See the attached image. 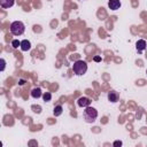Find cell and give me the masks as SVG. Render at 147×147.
I'll use <instances>...</instances> for the list:
<instances>
[{"label":"cell","instance_id":"cell-1","mask_svg":"<svg viewBox=\"0 0 147 147\" xmlns=\"http://www.w3.org/2000/svg\"><path fill=\"white\" fill-rule=\"evenodd\" d=\"M72 70L77 76H83L86 71H87V63L83 60H78L74 63L72 65Z\"/></svg>","mask_w":147,"mask_h":147},{"label":"cell","instance_id":"cell-2","mask_svg":"<svg viewBox=\"0 0 147 147\" xmlns=\"http://www.w3.org/2000/svg\"><path fill=\"white\" fill-rule=\"evenodd\" d=\"M98 117V111L93 107H86L84 110V119L87 123H93Z\"/></svg>","mask_w":147,"mask_h":147},{"label":"cell","instance_id":"cell-3","mask_svg":"<svg viewBox=\"0 0 147 147\" xmlns=\"http://www.w3.org/2000/svg\"><path fill=\"white\" fill-rule=\"evenodd\" d=\"M25 31V26L21 21H15L10 24V32L14 36H21Z\"/></svg>","mask_w":147,"mask_h":147},{"label":"cell","instance_id":"cell-4","mask_svg":"<svg viewBox=\"0 0 147 147\" xmlns=\"http://www.w3.org/2000/svg\"><path fill=\"white\" fill-rule=\"evenodd\" d=\"M77 105H78L79 107L86 108V107H88V106L91 105V100H90L88 98H86V96H82V98H79V99L77 100Z\"/></svg>","mask_w":147,"mask_h":147},{"label":"cell","instance_id":"cell-5","mask_svg":"<svg viewBox=\"0 0 147 147\" xmlns=\"http://www.w3.org/2000/svg\"><path fill=\"white\" fill-rule=\"evenodd\" d=\"M108 7L111 10H117L121 7V1L119 0H109L108 1Z\"/></svg>","mask_w":147,"mask_h":147},{"label":"cell","instance_id":"cell-6","mask_svg":"<svg viewBox=\"0 0 147 147\" xmlns=\"http://www.w3.org/2000/svg\"><path fill=\"white\" fill-rule=\"evenodd\" d=\"M136 47H137L138 53H141L142 51H145V49H146V41H145L144 39L138 40V41H137V44H136Z\"/></svg>","mask_w":147,"mask_h":147},{"label":"cell","instance_id":"cell-7","mask_svg":"<svg viewBox=\"0 0 147 147\" xmlns=\"http://www.w3.org/2000/svg\"><path fill=\"white\" fill-rule=\"evenodd\" d=\"M118 93L117 92H115V91H110L109 93H108V100L110 101V102H117L118 101Z\"/></svg>","mask_w":147,"mask_h":147},{"label":"cell","instance_id":"cell-8","mask_svg":"<svg viewBox=\"0 0 147 147\" xmlns=\"http://www.w3.org/2000/svg\"><path fill=\"white\" fill-rule=\"evenodd\" d=\"M20 47H21V49H22L23 52H26V51H29V49L31 48V44H30L29 40L25 39V40H22V41H21V46H20Z\"/></svg>","mask_w":147,"mask_h":147},{"label":"cell","instance_id":"cell-9","mask_svg":"<svg viewBox=\"0 0 147 147\" xmlns=\"http://www.w3.org/2000/svg\"><path fill=\"white\" fill-rule=\"evenodd\" d=\"M0 5L2 8H9L14 5V0H0Z\"/></svg>","mask_w":147,"mask_h":147},{"label":"cell","instance_id":"cell-10","mask_svg":"<svg viewBox=\"0 0 147 147\" xmlns=\"http://www.w3.org/2000/svg\"><path fill=\"white\" fill-rule=\"evenodd\" d=\"M31 96H32V98H34V99L40 98V96H41V90H40L39 87L33 88V90L31 91Z\"/></svg>","mask_w":147,"mask_h":147},{"label":"cell","instance_id":"cell-11","mask_svg":"<svg viewBox=\"0 0 147 147\" xmlns=\"http://www.w3.org/2000/svg\"><path fill=\"white\" fill-rule=\"evenodd\" d=\"M62 111H63L62 106H61V105H57V106H55V107H54L53 114H54V116H60V115L62 114Z\"/></svg>","mask_w":147,"mask_h":147},{"label":"cell","instance_id":"cell-12","mask_svg":"<svg viewBox=\"0 0 147 147\" xmlns=\"http://www.w3.org/2000/svg\"><path fill=\"white\" fill-rule=\"evenodd\" d=\"M42 99H44L45 101H51V99H52V95H51V93H48V92L44 93V94H42Z\"/></svg>","mask_w":147,"mask_h":147},{"label":"cell","instance_id":"cell-13","mask_svg":"<svg viewBox=\"0 0 147 147\" xmlns=\"http://www.w3.org/2000/svg\"><path fill=\"white\" fill-rule=\"evenodd\" d=\"M11 46H13L14 48H17L18 46H21V41H18V40H16V39H14V40L11 41Z\"/></svg>","mask_w":147,"mask_h":147},{"label":"cell","instance_id":"cell-14","mask_svg":"<svg viewBox=\"0 0 147 147\" xmlns=\"http://www.w3.org/2000/svg\"><path fill=\"white\" fill-rule=\"evenodd\" d=\"M5 65H6V61L3 59H1V71L5 70Z\"/></svg>","mask_w":147,"mask_h":147},{"label":"cell","instance_id":"cell-15","mask_svg":"<svg viewBox=\"0 0 147 147\" xmlns=\"http://www.w3.org/2000/svg\"><path fill=\"white\" fill-rule=\"evenodd\" d=\"M114 146H115V147H118V146H122V141H119V140H116V141L114 142Z\"/></svg>","mask_w":147,"mask_h":147},{"label":"cell","instance_id":"cell-16","mask_svg":"<svg viewBox=\"0 0 147 147\" xmlns=\"http://www.w3.org/2000/svg\"><path fill=\"white\" fill-rule=\"evenodd\" d=\"M94 61L99 62V61H101V57H100V56H95V57H94Z\"/></svg>","mask_w":147,"mask_h":147},{"label":"cell","instance_id":"cell-17","mask_svg":"<svg viewBox=\"0 0 147 147\" xmlns=\"http://www.w3.org/2000/svg\"><path fill=\"white\" fill-rule=\"evenodd\" d=\"M23 84H24V80H23V79H21V80H20V85H23Z\"/></svg>","mask_w":147,"mask_h":147},{"label":"cell","instance_id":"cell-18","mask_svg":"<svg viewBox=\"0 0 147 147\" xmlns=\"http://www.w3.org/2000/svg\"><path fill=\"white\" fill-rule=\"evenodd\" d=\"M146 74H147V70H146Z\"/></svg>","mask_w":147,"mask_h":147}]
</instances>
